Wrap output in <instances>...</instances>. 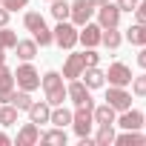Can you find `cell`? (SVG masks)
<instances>
[{
  "label": "cell",
  "mask_w": 146,
  "mask_h": 146,
  "mask_svg": "<svg viewBox=\"0 0 146 146\" xmlns=\"http://www.w3.org/2000/svg\"><path fill=\"white\" fill-rule=\"evenodd\" d=\"M40 86H43V92H46L49 106H60V103L69 100V95H66V80H63L60 72H54V69L46 72V75L40 78Z\"/></svg>",
  "instance_id": "cell-1"
},
{
  "label": "cell",
  "mask_w": 146,
  "mask_h": 146,
  "mask_svg": "<svg viewBox=\"0 0 146 146\" xmlns=\"http://www.w3.org/2000/svg\"><path fill=\"white\" fill-rule=\"evenodd\" d=\"M15 86L17 89H26V92H37L40 89V72L32 66V60H23L15 69Z\"/></svg>",
  "instance_id": "cell-2"
},
{
  "label": "cell",
  "mask_w": 146,
  "mask_h": 146,
  "mask_svg": "<svg viewBox=\"0 0 146 146\" xmlns=\"http://www.w3.org/2000/svg\"><path fill=\"white\" fill-rule=\"evenodd\" d=\"M54 35V46H60L63 52H72L78 46V26L72 20H57V26L52 29Z\"/></svg>",
  "instance_id": "cell-3"
},
{
  "label": "cell",
  "mask_w": 146,
  "mask_h": 146,
  "mask_svg": "<svg viewBox=\"0 0 146 146\" xmlns=\"http://www.w3.org/2000/svg\"><path fill=\"white\" fill-rule=\"evenodd\" d=\"M95 106H75L72 112V129H75L78 137H89L92 129H95V115H92Z\"/></svg>",
  "instance_id": "cell-4"
},
{
  "label": "cell",
  "mask_w": 146,
  "mask_h": 146,
  "mask_svg": "<svg viewBox=\"0 0 146 146\" xmlns=\"http://www.w3.org/2000/svg\"><path fill=\"white\" fill-rule=\"evenodd\" d=\"M66 95H69V100L75 103V106H95V100H92V89H89L80 78H75V80L66 83Z\"/></svg>",
  "instance_id": "cell-5"
},
{
  "label": "cell",
  "mask_w": 146,
  "mask_h": 146,
  "mask_svg": "<svg viewBox=\"0 0 146 146\" xmlns=\"http://www.w3.org/2000/svg\"><path fill=\"white\" fill-rule=\"evenodd\" d=\"M95 12H98V6H92L89 0H72V3H69V20L75 23L78 29L83 23H89L95 17Z\"/></svg>",
  "instance_id": "cell-6"
},
{
  "label": "cell",
  "mask_w": 146,
  "mask_h": 146,
  "mask_svg": "<svg viewBox=\"0 0 146 146\" xmlns=\"http://www.w3.org/2000/svg\"><path fill=\"white\" fill-rule=\"evenodd\" d=\"M120 9H117V3H103V6H98V12H95V17H98V26L100 29H115V26H120Z\"/></svg>",
  "instance_id": "cell-7"
},
{
  "label": "cell",
  "mask_w": 146,
  "mask_h": 146,
  "mask_svg": "<svg viewBox=\"0 0 146 146\" xmlns=\"http://www.w3.org/2000/svg\"><path fill=\"white\" fill-rule=\"evenodd\" d=\"M100 37H103V29H100L98 23H92V20L78 29V43H80L83 49H98V46H100Z\"/></svg>",
  "instance_id": "cell-8"
},
{
  "label": "cell",
  "mask_w": 146,
  "mask_h": 146,
  "mask_svg": "<svg viewBox=\"0 0 146 146\" xmlns=\"http://www.w3.org/2000/svg\"><path fill=\"white\" fill-rule=\"evenodd\" d=\"M106 103L115 109V112H123L132 106V92L126 86H109L106 89Z\"/></svg>",
  "instance_id": "cell-9"
},
{
  "label": "cell",
  "mask_w": 146,
  "mask_h": 146,
  "mask_svg": "<svg viewBox=\"0 0 146 146\" xmlns=\"http://www.w3.org/2000/svg\"><path fill=\"white\" fill-rule=\"evenodd\" d=\"M106 83L109 86H129L132 83V69L126 66V63H112L109 66V72H106Z\"/></svg>",
  "instance_id": "cell-10"
},
{
  "label": "cell",
  "mask_w": 146,
  "mask_h": 146,
  "mask_svg": "<svg viewBox=\"0 0 146 146\" xmlns=\"http://www.w3.org/2000/svg\"><path fill=\"white\" fill-rule=\"evenodd\" d=\"M83 69H86L83 54L72 49L69 57H66V63H63V80H75V78H80V75H83Z\"/></svg>",
  "instance_id": "cell-11"
},
{
  "label": "cell",
  "mask_w": 146,
  "mask_h": 146,
  "mask_svg": "<svg viewBox=\"0 0 146 146\" xmlns=\"http://www.w3.org/2000/svg\"><path fill=\"white\" fill-rule=\"evenodd\" d=\"M115 126H120V129H143V112H137V109H123V112H117V117H115Z\"/></svg>",
  "instance_id": "cell-12"
},
{
  "label": "cell",
  "mask_w": 146,
  "mask_h": 146,
  "mask_svg": "<svg viewBox=\"0 0 146 146\" xmlns=\"http://www.w3.org/2000/svg\"><path fill=\"white\" fill-rule=\"evenodd\" d=\"M15 143L17 146H35V143H40V126L37 123H23L20 129H17V137H15Z\"/></svg>",
  "instance_id": "cell-13"
},
{
  "label": "cell",
  "mask_w": 146,
  "mask_h": 146,
  "mask_svg": "<svg viewBox=\"0 0 146 146\" xmlns=\"http://www.w3.org/2000/svg\"><path fill=\"white\" fill-rule=\"evenodd\" d=\"M26 115H29V120L32 123H49V115H52V106H49V100H32V106L26 109Z\"/></svg>",
  "instance_id": "cell-14"
},
{
  "label": "cell",
  "mask_w": 146,
  "mask_h": 146,
  "mask_svg": "<svg viewBox=\"0 0 146 146\" xmlns=\"http://www.w3.org/2000/svg\"><path fill=\"white\" fill-rule=\"evenodd\" d=\"M80 80L95 92V89L106 86V72H103V69H98V66H86V69H83V75H80Z\"/></svg>",
  "instance_id": "cell-15"
},
{
  "label": "cell",
  "mask_w": 146,
  "mask_h": 146,
  "mask_svg": "<svg viewBox=\"0 0 146 146\" xmlns=\"http://www.w3.org/2000/svg\"><path fill=\"white\" fill-rule=\"evenodd\" d=\"M49 123H52V126H60V129L72 126V109H66L63 103H60V106H52V115H49Z\"/></svg>",
  "instance_id": "cell-16"
},
{
  "label": "cell",
  "mask_w": 146,
  "mask_h": 146,
  "mask_svg": "<svg viewBox=\"0 0 146 146\" xmlns=\"http://www.w3.org/2000/svg\"><path fill=\"white\" fill-rule=\"evenodd\" d=\"M40 143H46V146H66V129L52 126V129L40 132Z\"/></svg>",
  "instance_id": "cell-17"
},
{
  "label": "cell",
  "mask_w": 146,
  "mask_h": 146,
  "mask_svg": "<svg viewBox=\"0 0 146 146\" xmlns=\"http://www.w3.org/2000/svg\"><path fill=\"white\" fill-rule=\"evenodd\" d=\"M115 123H98V132H95V146H112L115 143Z\"/></svg>",
  "instance_id": "cell-18"
},
{
  "label": "cell",
  "mask_w": 146,
  "mask_h": 146,
  "mask_svg": "<svg viewBox=\"0 0 146 146\" xmlns=\"http://www.w3.org/2000/svg\"><path fill=\"white\" fill-rule=\"evenodd\" d=\"M37 49H40V46H37L35 37H32V40H17V46H15L12 52H17L20 60H35V57H37Z\"/></svg>",
  "instance_id": "cell-19"
},
{
  "label": "cell",
  "mask_w": 146,
  "mask_h": 146,
  "mask_svg": "<svg viewBox=\"0 0 146 146\" xmlns=\"http://www.w3.org/2000/svg\"><path fill=\"white\" fill-rule=\"evenodd\" d=\"M123 37L129 43H135V46H146V23H132Z\"/></svg>",
  "instance_id": "cell-20"
},
{
  "label": "cell",
  "mask_w": 146,
  "mask_h": 146,
  "mask_svg": "<svg viewBox=\"0 0 146 146\" xmlns=\"http://www.w3.org/2000/svg\"><path fill=\"white\" fill-rule=\"evenodd\" d=\"M92 115H95V126H98V123H115V117H117V112H115L109 103L95 106V109H92Z\"/></svg>",
  "instance_id": "cell-21"
},
{
  "label": "cell",
  "mask_w": 146,
  "mask_h": 146,
  "mask_svg": "<svg viewBox=\"0 0 146 146\" xmlns=\"http://www.w3.org/2000/svg\"><path fill=\"white\" fill-rule=\"evenodd\" d=\"M32 37H35V43H37L40 49H46V46H52V43H54V35H52V29H49L46 23H40V26L32 32Z\"/></svg>",
  "instance_id": "cell-22"
},
{
  "label": "cell",
  "mask_w": 146,
  "mask_h": 146,
  "mask_svg": "<svg viewBox=\"0 0 146 146\" xmlns=\"http://www.w3.org/2000/svg\"><path fill=\"white\" fill-rule=\"evenodd\" d=\"M120 43H123V35L117 32V26L115 29H103V37H100V46H106V49H120Z\"/></svg>",
  "instance_id": "cell-23"
},
{
  "label": "cell",
  "mask_w": 146,
  "mask_h": 146,
  "mask_svg": "<svg viewBox=\"0 0 146 146\" xmlns=\"http://www.w3.org/2000/svg\"><path fill=\"white\" fill-rule=\"evenodd\" d=\"M115 143H117V146H132V143H143V132H140V129H137V132H135V129H123L120 135H115Z\"/></svg>",
  "instance_id": "cell-24"
},
{
  "label": "cell",
  "mask_w": 146,
  "mask_h": 146,
  "mask_svg": "<svg viewBox=\"0 0 146 146\" xmlns=\"http://www.w3.org/2000/svg\"><path fill=\"white\" fill-rule=\"evenodd\" d=\"M17 109L12 106V103H0V126H3V129H9V126H15L17 123Z\"/></svg>",
  "instance_id": "cell-25"
},
{
  "label": "cell",
  "mask_w": 146,
  "mask_h": 146,
  "mask_svg": "<svg viewBox=\"0 0 146 146\" xmlns=\"http://www.w3.org/2000/svg\"><path fill=\"white\" fill-rule=\"evenodd\" d=\"M12 106H15L17 112H26V109L32 106V92H26V89H17V86H15V98H12Z\"/></svg>",
  "instance_id": "cell-26"
},
{
  "label": "cell",
  "mask_w": 146,
  "mask_h": 146,
  "mask_svg": "<svg viewBox=\"0 0 146 146\" xmlns=\"http://www.w3.org/2000/svg\"><path fill=\"white\" fill-rule=\"evenodd\" d=\"M15 46H17V32H15V29H9V26H0V49L12 52Z\"/></svg>",
  "instance_id": "cell-27"
},
{
  "label": "cell",
  "mask_w": 146,
  "mask_h": 146,
  "mask_svg": "<svg viewBox=\"0 0 146 146\" xmlns=\"http://www.w3.org/2000/svg\"><path fill=\"white\" fill-rule=\"evenodd\" d=\"M52 17L54 20H69V3L66 0H52Z\"/></svg>",
  "instance_id": "cell-28"
},
{
  "label": "cell",
  "mask_w": 146,
  "mask_h": 146,
  "mask_svg": "<svg viewBox=\"0 0 146 146\" xmlns=\"http://www.w3.org/2000/svg\"><path fill=\"white\" fill-rule=\"evenodd\" d=\"M40 23H46L40 12H26V15H23V26H26V32H35Z\"/></svg>",
  "instance_id": "cell-29"
},
{
  "label": "cell",
  "mask_w": 146,
  "mask_h": 146,
  "mask_svg": "<svg viewBox=\"0 0 146 146\" xmlns=\"http://www.w3.org/2000/svg\"><path fill=\"white\" fill-rule=\"evenodd\" d=\"M132 95L135 98H146V75H132Z\"/></svg>",
  "instance_id": "cell-30"
},
{
  "label": "cell",
  "mask_w": 146,
  "mask_h": 146,
  "mask_svg": "<svg viewBox=\"0 0 146 146\" xmlns=\"http://www.w3.org/2000/svg\"><path fill=\"white\" fill-rule=\"evenodd\" d=\"M0 86H15V72L6 63H0Z\"/></svg>",
  "instance_id": "cell-31"
},
{
  "label": "cell",
  "mask_w": 146,
  "mask_h": 146,
  "mask_svg": "<svg viewBox=\"0 0 146 146\" xmlns=\"http://www.w3.org/2000/svg\"><path fill=\"white\" fill-rule=\"evenodd\" d=\"M0 6L9 9V12H20V9L29 6V0H0Z\"/></svg>",
  "instance_id": "cell-32"
},
{
  "label": "cell",
  "mask_w": 146,
  "mask_h": 146,
  "mask_svg": "<svg viewBox=\"0 0 146 146\" xmlns=\"http://www.w3.org/2000/svg\"><path fill=\"white\" fill-rule=\"evenodd\" d=\"M80 54H83V63H86V66H98V63H100V54H98V49H83Z\"/></svg>",
  "instance_id": "cell-33"
},
{
  "label": "cell",
  "mask_w": 146,
  "mask_h": 146,
  "mask_svg": "<svg viewBox=\"0 0 146 146\" xmlns=\"http://www.w3.org/2000/svg\"><path fill=\"white\" fill-rule=\"evenodd\" d=\"M132 15H135V23H146V0H137V9Z\"/></svg>",
  "instance_id": "cell-34"
},
{
  "label": "cell",
  "mask_w": 146,
  "mask_h": 146,
  "mask_svg": "<svg viewBox=\"0 0 146 146\" xmlns=\"http://www.w3.org/2000/svg\"><path fill=\"white\" fill-rule=\"evenodd\" d=\"M115 3H117V9H120V12H129V15L137 9V0H115Z\"/></svg>",
  "instance_id": "cell-35"
},
{
  "label": "cell",
  "mask_w": 146,
  "mask_h": 146,
  "mask_svg": "<svg viewBox=\"0 0 146 146\" xmlns=\"http://www.w3.org/2000/svg\"><path fill=\"white\" fill-rule=\"evenodd\" d=\"M15 98V86H0V103H12Z\"/></svg>",
  "instance_id": "cell-36"
},
{
  "label": "cell",
  "mask_w": 146,
  "mask_h": 146,
  "mask_svg": "<svg viewBox=\"0 0 146 146\" xmlns=\"http://www.w3.org/2000/svg\"><path fill=\"white\" fill-rule=\"evenodd\" d=\"M135 60H137V66H140V69H146V46H140V52H137V57H135Z\"/></svg>",
  "instance_id": "cell-37"
},
{
  "label": "cell",
  "mask_w": 146,
  "mask_h": 146,
  "mask_svg": "<svg viewBox=\"0 0 146 146\" xmlns=\"http://www.w3.org/2000/svg\"><path fill=\"white\" fill-rule=\"evenodd\" d=\"M9 17H12V12L0 6V26H9Z\"/></svg>",
  "instance_id": "cell-38"
},
{
  "label": "cell",
  "mask_w": 146,
  "mask_h": 146,
  "mask_svg": "<svg viewBox=\"0 0 146 146\" xmlns=\"http://www.w3.org/2000/svg\"><path fill=\"white\" fill-rule=\"evenodd\" d=\"M9 143H15V140H12L6 132H0V146H9Z\"/></svg>",
  "instance_id": "cell-39"
},
{
  "label": "cell",
  "mask_w": 146,
  "mask_h": 146,
  "mask_svg": "<svg viewBox=\"0 0 146 146\" xmlns=\"http://www.w3.org/2000/svg\"><path fill=\"white\" fill-rule=\"evenodd\" d=\"M92 6H103V3H109V0H89Z\"/></svg>",
  "instance_id": "cell-40"
},
{
  "label": "cell",
  "mask_w": 146,
  "mask_h": 146,
  "mask_svg": "<svg viewBox=\"0 0 146 146\" xmlns=\"http://www.w3.org/2000/svg\"><path fill=\"white\" fill-rule=\"evenodd\" d=\"M0 63H6V49H0Z\"/></svg>",
  "instance_id": "cell-41"
},
{
  "label": "cell",
  "mask_w": 146,
  "mask_h": 146,
  "mask_svg": "<svg viewBox=\"0 0 146 146\" xmlns=\"http://www.w3.org/2000/svg\"><path fill=\"white\" fill-rule=\"evenodd\" d=\"M143 129H146V115H143Z\"/></svg>",
  "instance_id": "cell-42"
},
{
  "label": "cell",
  "mask_w": 146,
  "mask_h": 146,
  "mask_svg": "<svg viewBox=\"0 0 146 146\" xmlns=\"http://www.w3.org/2000/svg\"><path fill=\"white\" fill-rule=\"evenodd\" d=\"M49 3H52V0H49Z\"/></svg>",
  "instance_id": "cell-43"
}]
</instances>
